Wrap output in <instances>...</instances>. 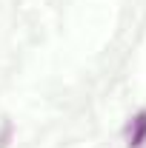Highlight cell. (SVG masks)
Returning <instances> with one entry per match:
<instances>
[{"label": "cell", "instance_id": "1", "mask_svg": "<svg viewBox=\"0 0 146 148\" xmlns=\"http://www.w3.org/2000/svg\"><path fill=\"white\" fill-rule=\"evenodd\" d=\"M143 140H146V111H140L129 123V148H140Z\"/></svg>", "mask_w": 146, "mask_h": 148}, {"label": "cell", "instance_id": "2", "mask_svg": "<svg viewBox=\"0 0 146 148\" xmlns=\"http://www.w3.org/2000/svg\"><path fill=\"white\" fill-rule=\"evenodd\" d=\"M9 134H12V125L6 123V125H3V134H0V148H6V143H9Z\"/></svg>", "mask_w": 146, "mask_h": 148}]
</instances>
